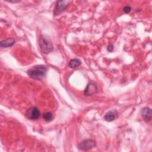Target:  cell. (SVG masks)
Returning a JSON list of instances; mask_svg holds the SVG:
<instances>
[{"label": "cell", "mask_w": 152, "mask_h": 152, "mask_svg": "<svg viewBox=\"0 0 152 152\" xmlns=\"http://www.w3.org/2000/svg\"><path fill=\"white\" fill-rule=\"evenodd\" d=\"M48 68L43 65H37L31 67L27 71L28 75L34 80H42L46 75Z\"/></svg>", "instance_id": "6da1fadb"}, {"label": "cell", "mask_w": 152, "mask_h": 152, "mask_svg": "<svg viewBox=\"0 0 152 152\" xmlns=\"http://www.w3.org/2000/svg\"><path fill=\"white\" fill-rule=\"evenodd\" d=\"M39 45L41 50L45 54H48L53 50V44L50 39L46 35H40L39 39Z\"/></svg>", "instance_id": "7a4b0ae2"}, {"label": "cell", "mask_w": 152, "mask_h": 152, "mask_svg": "<svg viewBox=\"0 0 152 152\" xmlns=\"http://www.w3.org/2000/svg\"><path fill=\"white\" fill-rule=\"evenodd\" d=\"M96 146V142L93 140L88 139L81 141L78 145L79 149L82 150H88Z\"/></svg>", "instance_id": "3957f363"}, {"label": "cell", "mask_w": 152, "mask_h": 152, "mask_svg": "<svg viewBox=\"0 0 152 152\" xmlns=\"http://www.w3.org/2000/svg\"><path fill=\"white\" fill-rule=\"evenodd\" d=\"M40 115V112L37 107L36 106H33L29 108L26 112L27 117L31 120H35L39 118Z\"/></svg>", "instance_id": "277c9868"}, {"label": "cell", "mask_w": 152, "mask_h": 152, "mask_svg": "<svg viewBox=\"0 0 152 152\" xmlns=\"http://www.w3.org/2000/svg\"><path fill=\"white\" fill-rule=\"evenodd\" d=\"M69 1H59L56 2L55 8L54 9V14L59 15L64 12L68 5Z\"/></svg>", "instance_id": "5b68a950"}, {"label": "cell", "mask_w": 152, "mask_h": 152, "mask_svg": "<svg viewBox=\"0 0 152 152\" xmlns=\"http://www.w3.org/2000/svg\"><path fill=\"white\" fill-rule=\"evenodd\" d=\"M97 90V86L94 83H89L87 84L86 88H85L84 93L86 96H93L95 93H96Z\"/></svg>", "instance_id": "8992f818"}, {"label": "cell", "mask_w": 152, "mask_h": 152, "mask_svg": "<svg viewBox=\"0 0 152 152\" xmlns=\"http://www.w3.org/2000/svg\"><path fill=\"white\" fill-rule=\"evenodd\" d=\"M140 114L146 121H149L151 119V110L149 107H145L142 109L140 112Z\"/></svg>", "instance_id": "52a82bcc"}, {"label": "cell", "mask_w": 152, "mask_h": 152, "mask_svg": "<svg viewBox=\"0 0 152 152\" xmlns=\"http://www.w3.org/2000/svg\"><path fill=\"white\" fill-rule=\"evenodd\" d=\"M15 43L14 38H8L1 42L0 46L2 48H8L12 46Z\"/></svg>", "instance_id": "ba28073f"}, {"label": "cell", "mask_w": 152, "mask_h": 152, "mask_svg": "<svg viewBox=\"0 0 152 152\" xmlns=\"http://www.w3.org/2000/svg\"><path fill=\"white\" fill-rule=\"evenodd\" d=\"M116 113L113 111H109L106 113L104 116V119L107 122H111L116 119Z\"/></svg>", "instance_id": "9c48e42d"}, {"label": "cell", "mask_w": 152, "mask_h": 152, "mask_svg": "<svg viewBox=\"0 0 152 152\" xmlns=\"http://www.w3.org/2000/svg\"><path fill=\"white\" fill-rule=\"evenodd\" d=\"M81 64V61L78 58L71 59L69 62V66L71 68H75L79 66Z\"/></svg>", "instance_id": "30bf717a"}, {"label": "cell", "mask_w": 152, "mask_h": 152, "mask_svg": "<svg viewBox=\"0 0 152 152\" xmlns=\"http://www.w3.org/2000/svg\"><path fill=\"white\" fill-rule=\"evenodd\" d=\"M43 117V119L46 121H48V122H50V121H52L53 118L52 113L50 112H46L44 113Z\"/></svg>", "instance_id": "8fae6325"}, {"label": "cell", "mask_w": 152, "mask_h": 152, "mask_svg": "<svg viewBox=\"0 0 152 152\" xmlns=\"http://www.w3.org/2000/svg\"><path fill=\"white\" fill-rule=\"evenodd\" d=\"M123 10H124V11L125 13H129V12L131 11V8L130 6L126 5V6L124 7Z\"/></svg>", "instance_id": "7c38bea8"}, {"label": "cell", "mask_w": 152, "mask_h": 152, "mask_svg": "<svg viewBox=\"0 0 152 152\" xmlns=\"http://www.w3.org/2000/svg\"><path fill=\"white\" fill-rule=\"evenodd\" d=\"M113 50V45L110 44V45L107 46V50L110 52H112Z\"/></svg>", "instance_id": "4fadbf2b"}]
</instances>
